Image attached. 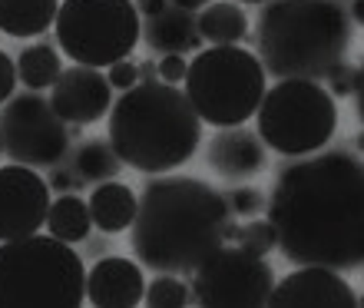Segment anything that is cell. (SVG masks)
Instances as JSON below:
<instances>
[{"mask_svg": "<svg viewBox=\"0 0 364 308\" xmlns=\"http://www.w3.org/2000/svg\"><path fill=\"white\" fill-rule=\"evenodd\" d=\"M186 97L196 106L202 123L242 126L259 113L265 97V67L262 60L239 43L209 47L196 53L186 73Z\"/></svg>", "mask_w": 364, "mask_h": 308, "instance_id": "obj_6", "label": "cell"}, {"mask_svg": "<svg viewBox=\"0 0 364 308\" xmlns=\"http://www.w3.org/2000/svg\"><path fill=\"white\" fill-rule=\"evenodd\" d=\"M351 20L364 27V0H351Z\"/></svg>", "mask_w": 364, "mask_h": 308, "instance_id": "obj_34", "label": "cell"}, {"mask_svg": "<svg viewBox=\"0 0 364 308\" xmlns=\"http://www.w3.org/2000/svg\"><path fill=\"white\" fill-rule=\"evenodd\" d=\"M262 143L282 156H308L325 149L338 129V106L318 80H282L265 90L259 113Z\"/></svg>", "mask_w": 364, "mask_h": 308, "instance_id": "obj_7", "label": "cell"}, {"mask_svg": "<svg viewBox=\"0 0 364 308\" xmlns=\"http://www.w3.org/2000/svg\"><path fill=\"white\" fill-rule=\"evenodd\" d=\"M123 169V159L116 156L109 139H90L77 149V173L90 183H106L116 179V173Z\"/></svg>", "mask_w": 364, "mask_h": 308, "instance_id": "obj_22", "label": "cell"}, {"mask_svg": "<svg viewBox=\"0 0 364 308\" xmlns=\"http://www.w3.org/2000/svg\"><path fill=\"white\" fill-rule=\"evenodd\" d=\"M169 7V0H139L136 4V10H139V17H153V14H159V10Z\"/></svg>", "mask_w": 364, "mask_h": 308, "instance_id": "obj_31", "label": "cell"}, {"mask_svg": "<svg viewBox=\"0 0 364 308\" xmlns=\"http://www.w3.org/2000/svg\"><path fill=\"white\" fill-rule=\"evenodd\" d=\"M143 40L149 50H159V53H182V50H196L199 47V27H196V17L192 10H182L176 4H169L166 10L146 17L143 23Z\"/></svg>", "mask_w": 364, "mask_h": 308, "instance_id": "obj_16", "label": "cell"}, {"mask_svg": "<svg viewBox=\"0 0 364 308\" xmlns=\"http://www.w3.org/2000/svg\"><path fill=\"white\" fill-rule=\"evenodd\" d=\"M57 43L73 63L113 67L143 40V20L133 0H60Z\"/></svg>", "mask_w": 364, "mask_h": 308, "instance_id": "obj_8", "label": "cell"}, {"mask_svg": "<svg viewBox=\"0 0 364 308\" xmlns=\"http://www.w3.org/2000/svg\"><path fill=\"white\" fill-rule=\"evenodd\" d=\"M50 103H53V110L60 113L63 123L90 126L100 123L113 110V87L96 67L73 63L50 87Z\"/></svg>", "mask_w": 364, "mask_h": 308, "instance_id": "obj_12", "label": "cell"}, {"mask_svg": "<svg viewBox=\"0 0 364 308\" xmlns=\"http://www.w3.org/2000/svg\"><path fill=\"white\" fill-rule=\"evenodd\" d=\"M0 153H4V139H0Z\"/></svg>", "mask_w": 364, "mask_h": 308, "instance_id": "obj_37", "label": "cell"}, {"mask_svg": "<svg viewBox=\"0 0 364 308\" xmlns=\"http://www.w3.org/2000/svg\"><path fill=\"white\" fill-rule=\"evenodd\" d=\"M109 146L123 166L163 176L189 163L202 139V120L173 83H136L109 110Z\"/></svg>", "mask_w": 364, "mask_h": 308, "instance_id": "obj_3", "label": "cell"}, {"mask_svg": "<svg viewBox=\"0 0 364 308\" xmlns=\"http://www.w3.org/2000/svg\"><path fill=\"white\" fill-rule=\"evenodd\" d=\"M0 139L7 159L30 169L57 166L70 146V129L37 90L10 97L0 110Z\"/></svg>", "mask_w": 364, "mask_h": 308, "instance_id": "obj_10", "label": "cell"}, {"mask_svg": "<svg viewBox=\"0 0 364 308\" xmlns=\"http://www.w3.org/2000/svg\"><path fill=\"white\" fill-rule=\"evenodd\" d=\"M232 219L225 196L196 176H156L139 196L133 219V252L153 272L192 275L212 252L225 245Z\"/></svg>", "mask_w": 364, "mask_h": 308, "instance_id": "obj_2", "label": "cell"}, {"mask_svg": "<svg viewBox=\"0 0 364 308\" xmlns=\"http://www.w3.org/2000/svg\"><path fill=\"white\" fill-rule=\"evenodd\" d=\"M358 149H364V133H361V136H358Z\"/></svg>", "mask_w": 364, "mask_h": 308, "instance_id": "obj_35", "label": "cell"}, {"mask_svg": "<svg viewBox=\"0 0 364 308\" xmlns=\"http://www.w3.org/2000/svg\"><path fill=\"white\" fill-rule=\"evenodd\" d=\"M192 302L202 308H262L275 289V272L265 255L242 245H219L192 272Z\"/></svg>", "mask_w": 364, "mask_h": 308, "instance_id": "obj_9", "label": "cell"}, {"mask_svg": "<svg viewBox=\"0 0 364 308\" xmlns=\"http://www.w3.org/2000/svg\"><path fill=\"white\" fill-rule=\"evenodd\" d=\"M278 252L295 265H364V159L331 149L285 166L269 196Z\"/></svg>", "mask_w": 364, "mask_h": 308, "instance_id": "obj_1", "label": "cell"}, {"mask_svg": "<svg viewBox=\"0 0 364 308\" xmlns=\"http://www.w3.org/2000/svg\"><path fill=\"white\" fill-rule=\"evenodd\" d=\"M159 80L163 83H182L186 80V73H189V63H186V57L182 53H163V60H159Z\"/></svg>", "mask_w": 364, "mask_h": 308, "instance_id": "obj_28", "label": "cell"}, {"mask_svg": "<svg viewBox=\"0 0 364 308\" xmlns=\"http://www.w3.org/2000/svg\"><path fill=\"white\" fill-rule=\"evenodd\" d=\"M136 209H139V196L126 183L106 179L103 186H96L90 196V216L100 232H123L133 225Z\"/></svg>", "mask_w": 364, "mask_h": 308, "instance_id": "obj_17", "label": "cell"}, {"mask_svg": "<svg viewBox=\"0 0 364 308\" xmlns=\"http://www.w3.org/2000/svg\"><path fill=\"white\" fill-rule=\"evenodd\" d=\"M143 295V269L123 255H106L87 275V302L96 308H136Z\"/></svg>", "mask_w": 364, "mask_h": 308, "instance_id": "obj_15", "label": "cell"}, {"mask_svg": "<svg viewBox=\"0 0 364 308\" xmlns=\"http://www.w3.org/2000/svg\"><path fill=\"white\" fill-rule=\"evenodd\" d=\"M269 146L262 143L259 133H249L242 126H225L222 133L209 139L205 163L222 179H252L269 166Z\"/></svg>", "mask_w": 364, "mask_h": 308, "instance_id": "obj_14", "label": "cell"}, {"mask_svg": "<svg viewBox=\"0 0 364 308\" xmlns=\"http://www.w3.org/2000/svg\"><path fill=\"white\" fill-rule=\"evenodd\" d=\"M63 73V63H60V53L50 43H33L17 57V77L23 80L27 90H50Z\"/></svg>", "mask_w": 364, "mask_h": 308, "instance_id": "obj_21", "label": "cell"}, {"mask_svg": "<svg viewBox=\"0 0 364 308\" xmlns=\"http://www.w3.org/2000/svg\"><path fill=\"white\" fill-rule=\"evenodd\" d=\"M70 176L67 173H53V179H50V189H57V193H70Z\"/></svg>", "mask_w": 364, "mask_h": 308, "instance_id": "obj_32", "label": "cell"}, {"mask_svg": "<svg viewBox=\"0 0 364 308\" xmlns=\"http://www.w3.org/2000/svg\"><path fill=\"white\" fill-rule=\"evenodd\" d=\"M17 63L0 50V103H7L10 97H14V87H17Z\"/></svg>", "mask_w": 364, "mask_h": 308, "instance_id": "obj_29", "label": "cell"}, {"mask_svg": "<svg viewBox=\"0 0 364 308\" xmlns=\"http://www.w3.org/2000/svg\"><path fill=\"white\" fill-rule=\"evenodd\" d=\"M196 27H199V37L209 40L212 47H229V43H239L249 33V17L239 4L222 0V4H209L202 10L196 17Z\"/></svg>", "mask_w": 364, "mask_h": 308, "instance_id": "obj_19", "label": "cell"}, {"mask_svg": "<svg viewBox=\"0 0 364 308\" xmlns=\"http://www.w3.org/2000/svg\"><path fill=\"white\" fill-rule=\"evenodd\" d=\"M50 183L20 163L0 166V242L23 239L47 225Z\"/></svg>", "mask_w": 364, "mask_h": 308, "instance_id": "obj_11", "label": "cell"}, {"mask_svg": "<svg viewBox=\"0 0 364 308\" xmlns=\"http://www.w3.org/2000/svg\"><path fill=\"white\" fill-rule=\"evenodd\" d=\"M361 305H364V299H361Z\"/></svg>", "mask_w": 364, "mask_h": 308, "instance_id": "obj_38", "label": "cell"}, {"mask_svg": "<svg viewBox=\"0 0 364 308\" xmlns=\"http://www.w3.org/2000/svg\"><path fill=\"white\" fill-rule=\"evenodd\" d=\"M106 80H109V87L116 90H133L136 83H139V67H136L133 60L126 57V60H116L113 67H106Z\"/></svg>", "mask_w": 364, "mask_h": 308, "instance_id": "obj_26", "label": "cell"}, {"mask_svg": "<svg viewBox=\"0 0 364 308\" xmlns=\"http://www.w3.org/2000/svg\"><path fill=\"white\" fill-rule=\"evenodd\" d=\"M269 305L272 308H355L361 305V299L338 275V269L305 265V269H298L291 275H285L282 282H275Z\"/></svg>", "mask_w": 364, "mask_h": 308, "instance_id": "obj_13", "label": "cell"}, {"mask_svg": "<svg viewBox=\"0 0 364 308\" xmlns=\"http://www.w3.org/2000/svg\"><path fill=\"white\" fill-rule=\"evenodd\" d=\"M328 80H331V97H355V83H358V67H348V63H338L331 73H328Z\"/></svg>", "mask_w": 364, "mask_h": 308, "instance_id": "obj_27", "label": "cell"}, {"mask_svg": "<svg viewBox=\"0 0 364 308\" xmlns=\"http://www.w3.org/2000/svg\"><path fill=\"white\" fill-rule=\"evenodd\" d=\"M348 43L351 20L335 0H272L255 30L262 67L278 80H325Z\"/></svg>", "mask_w": 364, "mask_h": 308, "instance_id": "obj_4", "label": "cell"}, {"mask_svg": "<svg viewBox=\"0 0 364 308\" xmlns=\"http://www.w3.org/2000/svg\"><path fill=\"white\" fill-rule=\"evenodd\" d=\"M355 106H358V120L364 123V60L358 67V83H355Z\"/></svg>", "mask_w": 364, "mask_h": 308, "instance_id": "obj_30", "label": "cell"}, {"mask_svg": "<svg viewBox=\"0 0 364 308\" xmlns=\"http://www.w3.org/2000/svg\"><path fill=\"white\" fill-rule=\"evenodd\" d=\"M143 302L149 308H182L192 302V289L173 272H156V279L146 285Z\"/></svg>", "mask_w": 364, "mask_h": 308, "instance_id": "obj_23", "label": "cell"}, {"mask_svg": "<svg viewBox=\"0 0 364 308\" xmlns=\"http://www.w3.org/2000/svg\"><path fill=\"white\" fill-rule=\"evenodd\" d=\"M225 203H229V212H235V216H249V219H255L265 206H269V199L259 193V189H249V186H235L229 196H225Z\"/></svg>", "mask_w": 364, "mask_h": 308, "instance_id": "obj_25", "label": "cell"}, {"mask_svg": "<svg viewBox=\"0 0 364 308\" xmlns=\"http://www.w3.org/2000/svg\"><path fill=\"white\" fill-rule=\"evenodd\" d=\"M47 229H50V235H57V239L70 242V245L83 242V239L90 235V229H93L90 203H83L80 196L63 193L60 199H53V203H50Z\"/></svg>", "mask_w": 364, "mask_h": 308, "instance_id": "obj_20", "label": "cell"}, {"mask_svg": "<svg viewBox=\"0 0 364 308\" xmlns=\"http://www.w3.org/2000/svg\"><path fill=\"white\" fill-rule=\"evenodd\" d=\"M239 4H262V0H239Z\"/></svg>", "mask_w": 364, "mask_h": 308, "instance_id": "obj_36", "label": "cell"}, {"mask_svg": "<svg viewBox=\"0 0 364 308\" xmlns=\"http://www.w3.org/2000/svg\"><path fill=\"white\" fill-rule=\"evenodd\" d=\"M235 245H242L245 252H255V255H269L272 249H278V235H275V225L265 219H249L245 225H239L235 232Z\"/></svg>", "mask_w": 364, "mask_h": 308, "instance_id": "obj_24", "label": "cell"}, {"mask_svg": "<svg viewBox=\"0 0 364 308\" xmlns=\"http://www.w3.org/2000/svg\"><path fill=\"white\" fill-rule=\"evenodd\" d=\"M169 4H176V7H182V10H199V7H209V0H169Z\"/></svg>", "mask_w": 364, "mask_h": 308, "instance_id": "obj_33", "label": "cell"}, {"mask_svg": "<svg viewBox=\"0 0 364 308\" xmlns=\"http://www.w3.org/2000/svg\"><path fill=\"white\" fill-rule=\"evenodd\" d=\"M60 0H0V30L7 37H40L57 23Z\"/></svg>", "mask_w": 364, "mask_h": 308, "instance_id": "obj_18", "label": "cell"}, {"mask_svg": "<svg viewBox=\"0 0 364 308\" xmlns=\"http://www.w3.org/2000/svg\"><path fill=\"white\" fill-rule=\"evenodd\" d=\"M87 269L70 242L23 235L0 242V308H80Z\"/></svg>", "mask_w": 364, "mask_h": 308, "instance_id": "obj_5", "label": "cell"}]
</instances>
